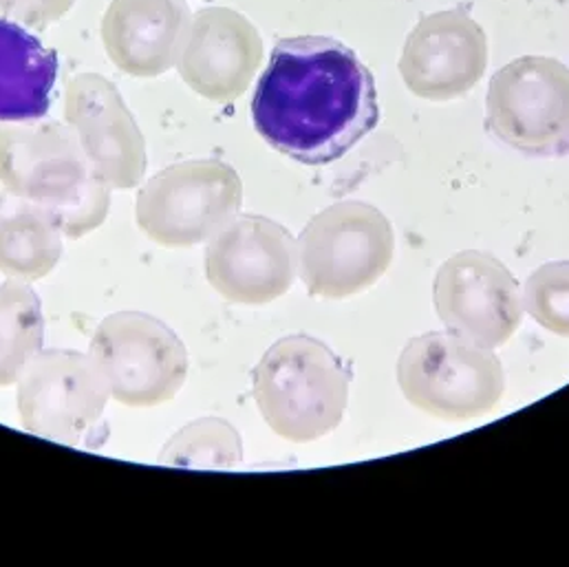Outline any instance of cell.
Returning a JSON list of instances; mask_svg holds the SVG:
<instances>
[{
  "mask_svg": "<svg viewBox=\"0 0 569 567\" xmlns=\"http://www.w3.org/2000/svg\"><path fill=\"white\" fill-rule=\"evenodd\" d=\"M239 208V175L223 161L197 159L148 181L138 197V221L154 241L183 248L221 232Z\"/></svg>",
  "mask_w": 569,
  "mask_h": 567,
  "instance_id": "5",
  "label": "cell"
},
{
  "mask_svg": "<svg viewBox=\"0 0 569 567\" xmlns=\"http://www.w3.org/2000/svg\"><path fill=\"white\" fill-rule=\"evenodd\" d=\"M56 78V53L20 24L0 18V122L42 118Z\"/></svg>",
  "mask_w": 569,
  "mask_h": 567,
  "instance_id": "16",
  "label": "cell"
},
{
  "mask_svg": "<svg viewBox=\"0 0 569 567\" xmlns=\"http://www.w3.org/2000/svg\"><path fill=\"white\" fill-rule=\"evenodd\" d=\"M302 284L322 298H347L378 284L393 263L389 219L362 201H342L316 215L298 237Z\"/></svg>",
  "mask_w": 569,
  "mask_h": 567,
  "instance_id": "3",
  "label": "cell"
},
{
  "mask_svg": "<svg viewBox=\"0 0 569 567\" xmlns=\"http://www.w3.org/2000/svg\"><path fill=\"white\" fill-rule=\"evenodd\" d=\"M261 56V36L246 16L232 9H208L188 27L179 69L201 96L232 100L248 89Z\"/></svg>",
  "mask_w": 569,
  "mask_h": 567,
  "instance_id": "13",
  "label": "cell"
},
{
  "mask_svg": "<svg viewBox=\"0 0 569 567\" xmlns=\"http://www.w3.org/2000/svg\"><path fill=\"white\" fill-rule=\"evenodd\" d=\"M190 18L183 0H116L102 33L118 67L131 76H159L186 44Z\"/></svg>",
  "mask_w": 569,
  "mask_h": 567,
  "instance_id": "15",
  "label": "cell"
},
{
  "mask_svg": "<svg viewBox=\"0 0 569 567\" xmlns=\"http://www.w3.org/2000/svg\"><path fill=\"white\" fill-rule=\"evenodd\" d=\"M523 309L548 331L569 338V261L546 263L530 275Z\"/></svg>",
  "mask_w": 569,
  "mask_h": 567,
  "instance_id": "19",
  "label": "cell"
},
{
  "mask_svg": "<svg viewBox=\"0 0 569 567\" xmlns=\"http://www.w3.org/2000/svg\"><path fill=\"white\" fill-rule=\"evenodd\" d=\"M488 38L463 9L425 16L409 33L400 73L409 91L432 102L466 96L486 73Z\"/></svg>",
  "mask_w": 569,
  "mask_h": 567,
  "instance_id": "11",
  "label": "cell"
},
{
  "mask_svg": "<svg viewBox=\"0 0 569 567\" xmlns=\"http://www.w3.org/2000/svg\"><path fill=\"white\" fill-rule=\"evenodd\" d=\"M73 0H0V16L18 20L33 29H47L58 22Z\"/></svg>",
  "mask_w": 569,
  "mask_h": 567,
  "instance_id": "21",
  "label": "cell"
},
{
  "mask_svg": "<svg viewBox=\"0 0 569 567\" xmlns=\"http://www.w3.org/2000/svg\"><path fill=\"white\" fill-rule=\"evenodd\" d=\"M22 374L20 411L29 430L73 441L104 411L109 387L93 358L44 354Z\"/></svg>",
  "mask_w": 569,
  "mask_h": 567,
  "instance_id": "12",
  "label": "cell"
},
{
  "mask_svg": "<svg viewBox=\"0 0 569 567\" xmlns=\"http://www.w3.org/2000/svg\"><path fill=\"white\" fill-rule=\"evenodd\" d=\"M0 177L18 195L53 210L60 228L80 235L82 201L107 210L100 177L91 179L76 140L58 125L0 131Z\"/></svg>",
  "mask_w": 569,
  "mask_h": 567,
  "instance_id": "6",
  "label": "cell"
},
{
  "mask_svg": "<svg viewBox=\"0 0 569 567\" xmlns=\"http://www.w3.org/2000/svg\"><path fill=\"white\" fill-rule=\"evenodd\" d=\"M69 118L100 179L127 188L142 177V138L113 84L98 76L78 78L69 91Z\"/></svg>",
  "mask_w": 569,
  "mask_h": 567,
  "instance_id": "14",
  "label": "cell"
},
{
  "mask_svg": "<svg viewBox=\"0 0 569 567\" xmlns=\"http://www.w3.org/2000/svg\"><path fill=\"white\" fill-rule=\"evenodd\" d=\"M486 122L499 142L521 152H555L569 138V69L523 56L497 71L488 87Z\"/></svg>",
  "mask_w": 569,
  "mask_h": 567,
  "instance_id": "7",
  "label": "cell"
},
{
  "mask_svg": "<svg viewBox=\"0 0 569 567\" xmlns=\"http://www.w3.org/2000/svg\"><path fill=\"white\" fill-rule=\"evenodd\" d=\"M91 358L109 391L129 407L170 400L188 369V356L177 336L146 314L107 318L93 338Z\"/></svg>",
  "mask_w": 569,
  "mask_h": 567,
  "instance_id": "8",
  "label": "cell"
},
{
  "mask_svg": "<svg viewBox=\"0 0 569 567\" xmlns=\"http://www.w3.org/2000/svg\"><path fill=\"white\" fill-rule=\"evenodd\" d=\"M296 270V241L283 226L266 217L230 221L206 250L208 281L232 302L266 305L281 298Z\"/></svg>",
  "mask_w": 569,
  "mask_h": 567,
  "instance_id": "10",
  "label": "cell"
},
{
  "mask_svg": "<svg viewBox=\"0 0 569 567\" xmlns=\"http://www.w3.org/2000/svg\"><path fill=\"white\" fill-rule=\"evenodd\" d=\"M351 374L318 338L287 336L254 371V398L268 426L289 441H313L342 422Z\"/></svg>",
  "mask_w": 569,
  "mask_h": 567,
  "instance_id": "2",
  "label": "cell"
},
{
  "mask_svg": "<svg viewBox=\"0 0 569 567\" xmlns=\"http://www.w3.org/2000/svg\"><path fill=\"white\" fill-rule=\"evenodd\" d=\"M405 398L439 420H472L490 414L503 391L506 374L499 358L457 334L413 338L398 362Z\"/></svg>",
  "mask_w": 569,
  "mask_h": 567,
  "instance_id": "4",
  "label": "cell"
},
{
  "mask_svg": "<svg viewBox=\"0 0 569 567\" xmlns=\"http://www.w3.org/2000/svg\"><path fill=\"white\" fill-rule=\"evenodd\" d=\"M42 342L40 302L33 289L7 284L0 289V387L11 385Z\"/></svg>",
  "mask_w": 569,
  "mask_h": 567,
  "instance_id": "18",
  "label": "cell"
},
{
  "mask_svg": "<svg viewBox=\"0 0 569 567\" xmlns=\"http://www.w3.org/2000/svg\"><path fill=\"white\" fill-rule=\"evenodd\" d=\"M432 298L450 334L497 349L523 322V296L508 268L479 250L450 257L437 272Z\"/></svg>",
  "mask_w": 569,
  "mask_h": 567,
  "instance_id": "9",
  "label": "cell"
},
{
  "mask_svg": "<svg viewBox=\"0 0 569 567\" xmlns=\"http://www.w3.org/2000/svg\"><path fill=\"white\" fill-rule=\"evenodd\" d=\"M60 221L38 201L0 197V270L22 279L47 275L60 257Z\"/></svg>",
  "mask_w": 569,
  "mask_h": 567,
  "instance_id": "17",
  "label": "cell"
},
{
  "mask_svg": "<svg viewBox=\"0 0 569 567\" xmlns=\"http://www.w3.org/2000/svg\"><path fill=\"white\" fill-rule=\"evenodd\" d=\"M177 441L170 446H192L201 448L194 452V457L188 461L192 466H217V468H230L241 459V441L237 430L219 420H201L199 425L188 426Z\"/></svg>",
  "mask_w": 569,
  "mask_h": 567,
  "instance_id": "20",
  "label": "cell"
},
{
  "mask_svg": "<svg viewBox=\"0 0 569 567\" xmlns=\"http://www.w3.org/2000/svg\"><path fill=\"white\" fill-rule=\"evenodd\" d=\"M259 136L307 166L345 157L380 122L373 73L336 38H284L252 98Z\"/></svg>",
  "mask_w": 569,
  "mask_h": 567,
  "instance_id": "1",
  "label": "cell"
}]
</instances>
